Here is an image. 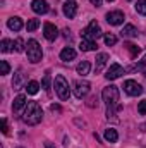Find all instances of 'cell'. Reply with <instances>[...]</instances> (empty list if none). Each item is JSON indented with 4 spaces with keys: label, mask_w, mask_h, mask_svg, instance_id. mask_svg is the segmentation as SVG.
<instances>
[{
    "label": "cell",
    "mask_w": 146,
    "mask_h": 148,
    "mask_svg": "<svg viewBox=\"0 0 146 148\" xmlns=\"http://www.w3.org/2000/svg\"><path fill=\"white\" fill-rule=\"evenodd\" d=\"M89 69H91V66H89V62H88V60H83V62H79V64H77V67H76L77 74H81V76H86V74H89Z\"/></svg>",
    "instance_id": "obj_20"
},
{
    "label": "cell",
    "mask_w": 146,
    "mask_h": 148,
    "mask_svg": "<svg viewBox=\"0 0 146 148\" xmlns=\"http://www.w3.org/2000/svg\"><path fill=\"white\" fill-rule=\"evenodd\" d=\"M107 23L112 24V26H119V24H122L124 23V14L120 12V10H112L107 14Z\"/></svg>",
    "instance_id": "obj_11"
},
{
    "label": "cell",
    "mask_w": 146,
    "mask_h": 148,
    "mask_svg": "<svg viewBox=\"0 0 146 148\" xmlns=\"http://www.w3.org/2000/svg\"><path fill=\"white\" fill-rule=\"evenodd\" d=\"M26 105H28V102H26V97H24V95H17V97L14 98L12 110H14V112H19L23 107H26Z\"/></svg>",
    "instance_id": "obj_15"
},
{
    "label": "cell",
    "mask_w": 146,
    "mask_h": 148,
    "mask_svg": "<svg viewBox=\"0 0 146 148\" xmlns=\"http://www.w3.org/2000/svg\"><path fill=\"white\" fill-rule=\"evenodd\" d=\"M76 59V50L71 48V47H65L62 52H60V60H64V62H71Z\"/></svg>",
    "instance_id": "obj_14"
},
{
    "label": "cell",
    "mask_w": 146,
    "mask_h": 148,
    "mask_svg": "<svg viewBox=\"0 0 146 148\" xmlns=\"http://www.w3.org/2000/svg\"><path fill=\"white\" fill-rule=\"evenodd\" d=\"M17 148H23V147H17Z\"/></svg>",
    "instance_id": "obj_39"
},
{
    "label": "cell",
    "mask_w": 146,
    "mask_h": 148,
    "mask_svg": "<svg viewBox=\"0 0 146 148\" xmlns=\"http://www.w3.org/2000/svg\"><path fill=\"white\" fill-rule=\"evenodd\" d=\"M102 35H103V31H102V28H100V24H98L96 21H91V23L81 31V36L86 38V40H91V41H96Z\"/></svg>",
    "instance_id": "obj_4"
},
{
    "label": "cell",
    "mask_w": 146,
    "mask_h": 148,
    "mask_svg": "<svg viewBox=\"0 0 146 148\" xmlns=\"http://www.w3.org/2000/svg\"><path fill=\"white\" fill-rule=\"evenodd\" d=\"M124 47H126V48L131 52V57H132V59H136V57L141 53V48H139L138 45H134V43H126Z\"/></svg>",
    "instance_id": "obj_21"
},
{
    "label": "cell",
    "mask_w": 146,
    "mask_h": 148,
    "mask_svg": "<svg viewBox=\"0 0 146 148\" xmlns=\"http://www.w3.org/2000/svg\"><path fill=\"white\" fill-rule=\"evenodd\" d=\"M62 10H64V16H65L67 19L76 17V14H77V3H76V0H65Z\"/></svg>",
    "instance_id": "obj_8"
},
{
    "label": "cell",
    "mask_w": 146,
    "mask_h": 148,
    "mask_svg": "<svg viewBox=\"0 0 146 148\" xmlns=\"http://www.w3.org/2000/svg\"><path fill=\"white\" fill-rule=\"evenodd\" d=\"M108 2H113V0H108Z\"/></svg>",
    "instance_id": "obj_38"
},
{
    "label": "cell",
    "mask_w": 146,
    "mask_h": 148,
    "mask_svg": "<svg viewBox=\"0 0 146 148\" xmlns=\"http://www.w3.org/2000/svg\"><path fill=\"white\" fill-rule=\"evenodd\" d=\"M95 60H96V62H95V71H96V74H100L102 71H103V67L107 66L108 55H107V53H98Z\"/></svg>",
    "instance_id": "obj_13"
},
{
    "label": "cell",
    "mask_w": 146,
    "mask_h": 148,
    "mask_svg": "<svg viewBox=\"0 0 146 148\" xmlns=\"http://www.w3.org/2000/svg\"><path fill=\"white\" fill-rule=\"evenodd\" d=\"M145 66H146V55H145V59H143V60L138 64V67H145Z\"/></svg>",
    "instance_id": "obj_36"
},
{
    "label": "cell",
    "mask_w": 146,
    "mask_h": 148,
    "mask_svg": "<svg viewBox=\"0 0 146 148\" xmlns=\"http://www.w3.org/2000/svg\"><path fill=\"white\" fill-rule=\"evenodd\" d=\"M95 102H96V97H93V98L89 100V103H88V105H89V107H95V105H98V103H95Z\"/></svg>",
    "instance_id": "obj_33"
},
{
    "label": "cell",
    "mask_w": 146,
    "mask_h": 148,
    "mask_svg": "<svg viewBox=\"0 0 146 148\" xmlns=\"http://www.w3.org/2000/svg\"><path fill=\"white\" fill-rule=\"evenodd\" d=\"M89 2H91V3H93V5H96V7H100V5H102V2H103V0H89Z\"/></svg>",
    "instance_id": "obj_34"
},
{
    "label": "cell",
    "mask_w": 146,
    "mask_h": 148,
    "mask_svg": "<svg viewBox=\"0 0 146 148\" xmlns=\"http://www.w3.org/2000/svg\"><path fill=\"white\" fill-rule=\"evenodd\" d=\"M50 83H52V76H50V73H46L45 77H43V81H41V88H43L45 91H48V90H50Z\"/></svg>",
    "instance_id": "obj_25"
},
{
    "label": "cell",
    "mask_w": 146,
    "mask_h": 148,
    "mask_svg": "<svg viewBox=\"0 0 146 148\" xmlns=\"http://www.w3.org/2000/svg\"><path fill=\"white\" fill-rule=\"evenodd\" d=\"M23 83H24V74H23V71H17V73L14 74V79H12V86H14V90H21Z\"/></svg>",
    "instance_id": "obj_19"
},
{
    "label": "cell",
    "mask_w": 146,
    "mask_h": 148,
    "mask_svg": "<svg viewBox=\"0 0 146 148\" xmlns=\"http://www.w3.org/2000/svg\"><path fill=\"white\" fill-rule=\"evenodd\" d=\"M38 90H40V84H38L36 81H29V83H26V91H28L29 95H36Z\"/></svg>",
    "instance_id": "obj_23"
},
{
    "label": "cell",
    "mask_w": 146,
    "mask_h": 148,
    "mask_svg": "<svg viewBox=\"0 0 146 148\" xmlns=\"http://www.w3.org/2000/svg\"><path fill=\"white\" fill-rule=\"evenodd\" d=\"M136 10H138L139 14L146 16V0H138V3H136Z\"/></svg>",
    "instance_id": "obj_28"
},
{
    "label": "cell",
    "mask_w": 146,
    "mask_h": 148,
    "mask_svg": "<svg viewBox=\"0 0 146 148\" xmlns=\"http://www.w3.org/2000/svg\"><path fill=\"white\" fill-rule=\"evenodd\" d=\"M12 47H14V43H12L10 40H7V38H3V40H2V43H0V50H2L3 53H5V52H10V50H14Z\"/></svg>",
    "instance_id": "obj_24"
},
{
    "label": "cell",
    "mask_w": 146,
    "mask_h": 148,
    "mask_svg": "<svg viewBox=\"0 0 146 148\" xmlns=\"http://www.w3.org/2000/svg\"><path fill=\"white\" fill-rule=\"evenodd\" d=\"M50 109H52V112H60V107L59 105H52Z\"/></svg>",
    "instance_id": "obj_35"
},
{
    "label": "cell",
    "mask_w": 146,
    "mask_h": 148,
    "mask_svg": "<svg viewBox=\"0 0 146 148\" xmlns=\"http://www.w3.org/2000/svg\"><path fill=\"white\" fill-rule=\"evenodd\" d=\"M138 112H139L141 115H146V100H141V102H139V105H138Z\"/></svg>",
    "instance_id": "obj_31"
},
{
    "label": "cell",
    "mask_w": 146,
    "mask_h": 148,
    "mask_svg": "<svg viewBox=\"0 0 146 148\" xmlns=\"http://www.w3.org/2000/svg\"><path fill=\"white\" fill-rule=\"evenodd\" d=\"M102 98L103 102L107 103V119H112V121H119L117 117V112L120 110L122 107L119 105V88L117 86H107L102 93Z\"/></svg>",
    "instance_id": "obj_1"
},
{
    "label": "cell",
    "mask_w": 146,
    "mask_h": 148,
    "mask_svg": "<svg viewBox=\"0 0 146 148\" xmlns=\"http://www.w3.org/2000/svg\"><path fill=\"white\" fill-rule=\"evenodd\" d=\"M24 47H26V45H24L23 38H16V41H14V50H16V52H24V50H26Z\"/></svg>",
    "instance_id": "obj_26"
},
{
    "label": "cell",
    "mask_w": 146,
    "mask_h": 148,
    "mask_svg": "<svg viewBox=\"0 0 146 148\" xmlns=\"http://www.w3.org/2000/svg\"><path fill=\"white\" fill-rule=\"evenodd\" d=\"M43 35L48 41H55V38L59 36V29L52 24V23H45L43 24Z\"/></svg>",
    "instance_id": "obj_10"
},
{
    "label": "cell",
    "mask_w": 146,
    "mask_h": 148,
    "mask_svg": "<svg viewBox=\"0 0 146 148\" xmlns=\"http://www.w3.org/2000/svg\"><path fill=\"white\" fill-rule=\"evenodd\" d=\"M10 71V66L7 60H0V74H9Z\"/></svg>",
    "instance_id": "obj_30"
},
{
    "label": "cell",
    "mask_w": 146,
    "mask_h": 148,
    "mask_svg": "<svg viewBox=\"0 0 146 148\" xmlns=\"http://www.w3.org/2000/svg\"><path fill=\"white\" fill-rule=\"evenodd\" d=\"M124 74V67L120 66V64H112L108 67V71L105 74V77L108 79V81H113V79H117V77H120Z\"/></svg>",
    "instance_id": "obj_9"
},
{
    "label": "cell",
    "mask_w": 146,
    "mask_h": 148,
    "mask_svg": "<svg viewBox=\"0 0 146 148\" xmlns=\"http://www.w3.org/2000/svg\"><path fill=\"white\" fill-rule=\"evenodd\" d=\"M45 148H55V147H53V145H52L50 141H46V143H45Z\"/></svg>",
    "instance_id": "obj_37"
},
{
    "label": "cell",
    "mask_w": 146,
    "mask_h": 148,
    "mask_svg": "<svg viewBox=\"0 0 146 148\" xmlns=\"http://www.w3.org/2000/svg\"><path fill=\"white\" fill-rule=\"evenodd\" d=\"M2 133L7 134L9 133V126H7V119H2Z\"/></svg>",
    "instance_id": "obj_32"
},
{
    "label": "cell",
    "mask_w": 146,
    "mask_h": 148,
    "mask_svg": "<svg viewBox=\"0 0 146 148\" xmlns=\"http://www.w3.org/2000/svg\"><path fill=\"white\" fill-rule=\"evenodd\" d=\"M89 88H91V84L88 83V81H76L72 84V91L74 95H76V98H84L88 93H89Z\"/></svg>",
    "instance_id": "obj_6"
},
{
    "label": "cell",
    "mask_w": 146,
    "mask_h": 148,
    "mask_svg": "<svg viewBox=\"0 0 146 148\" xmlns=\"http://www.w3.org/2000/svg\"><path fill=\"white\" fill-rule=\"evenodd\" d=\"M55 91H57L60 100H67L69 98V83H67V79L62 74H59L55 77Z\"/></svg>",
    "instance_id": "obj_5"
},
{
    "label": "cell",
    "mask_w": 146,
    "mask_h": 148,
    "mask_svg": "<svg viewBox=\"0 0 146 148\" xmlns=\"http://www.w3.org/2000/svg\"><path fill=\"white\" fill-rule=\"evenodd\" d=\"M26 53H28V59L31 64H38L43 57V52H41V47L36 40H29L26 43Z\"/></svg>",
    "instance_id": "obj_3"
},
{
    "label": "cell",
    "mask_w": 146,
    "mask_h": 148,
    "mask_svg": "<svg viewBox=\"0 0 146 148\" xmlns=\"http://www.w3.org/2000/svg\"><path fill=\"white\" fill-rule=\"evenodd\" d=\"M43 119V110L40 107L38 102H28L26 105V110H24V115H23V121L29 126H36L38 122H41Z\"/></svg>",
    "instance_id": "obj_2"
},
{
    "label": "cell",
    "mask_w": 146,
    "mask_h": 148,
    "mask_svg": "<svg viewBox=\"0 0 146 148\" xmlns=\"http://www.w3.org/2000/svg\"><path fill=\"white\" fill-rule=\"evenodd\" d=\"M124 90H126V93L131 95V97H138V95L143 93V86H141L138 81H134V79H127V81L124 83Z\"/></svg>",
    "instance_id": "obj_7"
},
{
    "label": "cell",
    "mask_w": 146,
    "mask_h": 148,
    "mask_svg": "<svg viewBox=\"0 0 146 148\" xmlns=\"http://www.w3.org/2000/svg\"><path fill=\"white\" fill-rule=\"evenodd\" d=\"M105 140H107L108 143H115V141L119 140L117 131H115V129H112V127H110V129H107V131H105Z\"/></svg>",
    "instance_id": "obj_22"
},
{
    "label": "cell",
    "mask_w": 146,
    "mask_h": 148,
    "mask_svg": "<svg viewBox=\"0 0 146 148\" xmlns=\"http://www.w3.org/2000/svg\"><path fill=\"white\" fill-rule=\"evenodd\" d=\"M120 33H122V36H126V38H136L138 36V29L132 24H126Z\"/></svg>",
    "instance_id": "obj_18"
},
{
    "label": "cell",
    "mask_w": 146,
    "mask_h": 148,
    "mask_svg": "<svg viewBox=\"0 0 146 148\" xmlns=\"http://www.w3.org/2000/svg\"><path fill=\"white\" fill-rule=\"evenodd\" d=\"M79 48H81L83 52H91V50H96V43H95V41H91V40L83 38V40H81V43H79Z\"/></svg>",
    "instance_id": "obj_17"
},
{
    "label": "cell",
    "mask_w": 146,
    "mask_h": 148,
    "mask_svg": "<svg viewBox=\"0 0 146 148\" xmlns=\"http://www.w3.org/2000/svg\"><path fill=\"white\" fill-rule=\"evenodd\" d=\"M103 38H105V43H107L108 47H112V45H115V43H117V36H115V35H112V33H107Z\"/></svg>",
    "instance_id": "obj_29"
},
{
    "label": "cell",
    "mask_w": 146,
    "mask_h": 148,
    "mask_svg": "<svg viewBox=\"0 0 146 148\" xmlns=\"http://www.w3.org/2000/svg\"><path fill=\"white\" fill-rule=\"evenodd\" d=\"M31 9L36 12V14H46L50 10V5L46 0H33L31 2Z\"/></svg>",
    "instance_id": "obj_12"
},
{
    "label": "cell",
    "mask_w": 146,
    "mask_h": 148,
    "mask_svg": "<svg viewBox=\"0 0 146 148\" xmlns=\"http://www.w3.org/2000/svg\"><path fill=\"white\" fill-rule=\"evenodd\" d=\"M38 26H40V19H29L28 24H26V29L28 31H35V29H38Z\"/></svg>",
    "instance_id": "obj_27"
},
{
    "label": "cell",
    "mask_w": 146,
    "mask_h": 148,
    "mask_svg": "<svg viewBox=\"0 0 146 148\" xmlns=\"http://www.w3.org/2000/svg\"><path fill=\"white\" fill-rule=\"evenodd\" d=\"M7 26H9V29H12V31H19V29L23 28V19L17 17V16H14V17H10V19L7 21Z\"/></svg>",
    "instance_id": "obj_16"
}]
</instances>
